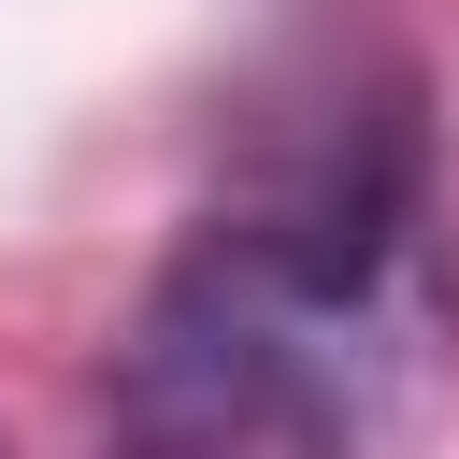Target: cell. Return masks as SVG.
<instances>
[{
  "mask_svg": "<svg viewBox=\"0 0 459 459\" xmlns=\"http://www.w3.org/2000/svg\"><path fill=\"white\" fill-rule=\"evenodd\" d=\"M0 459H14V445H0Z\"/></svg>",
  "mask_w": 459,
  "mask_h": 459,
  "instance_id": "7a4b0ae2",
  "label": "cell"
},
{
  "mask_svg": "<svg viewBox=\"0 0 459 459\" xmlns=\"http://www.w3.org/2000/svg\"><path fill=\"white\" fill-rule=\"evenodd\" d=\"M330 344H344L330 301H301L244 230H201L143 301V330L115 344L100 459H344L359 402Z\"/></svg>",
  "mask_w": 459,
  "mask_h": 459,
  "instance_id": "6da1fadb",
  "label": "cell"
}]
</instances>
